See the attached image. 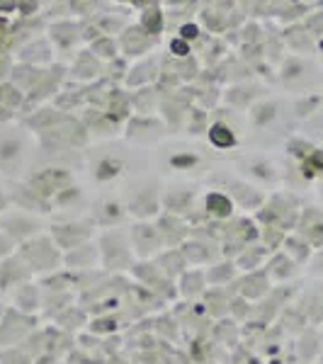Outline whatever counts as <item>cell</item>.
Returning a JSON list of instances; mask_svg holds the SVG:
<instances>
[{
    "instance_id": "7",
    "label": "cell",
    "mask_w": 323,
    "mask_h": 364,
    "mask_svg": "<svg viewBox=\"0 0 323 364\" xmlns=\"http://www.w3.org/2000/svg\"><path fill=\"white\" fill-rule=\"evenodd\" d=\"M173 49H175V51H180V54H185L187 46H185V44H173Z\"/></svg>"
},
{
    "instance_id": "2",
    "label": "cell",
    "mask_w": 323,
    "mask_h": 364,
    "mask_svg": "<svg viewBox=\"0 0 323 364\" xmlns=\"http://www.w3.org/2000/svg\"><path fill=\"white\" fill-rule=\"evenodd\" d=\"M211 141H214L216 146H231L233 144V136H231V132H228L226 127L216 124L214 129H211Z\"/></svg>"
},
{
    "instance_id": "6",
    "label": "cell",
    "mask_w": 323,
    "mask_h": 364,
    "mask_svg": "<svg viewBox=\"0 0 323 364\" xmlns=\"http://www.w3.org/2000/svg\"><path fill=\"white\" fill-rule=\"evenodd\" d=\"M316 265H319V272H323V250L319 252V257H316Z\"/></svg>"
},
{
    "instance_id": "5",
    "label": "cell",
    "mask_w": 323,
    "mask_h": 364,
    "mask_svg": "<svg viewBox=\"0 0 323 364\" xmlns=\"http://www.w3.org/2000/svg\"><path fill=\"white\" fill-rule=\"evenodd\" d=\"M183 34H185L187 39H190V37H195V34H197V29H195V27H185V29H183Z\"/></svg>"
},
{
    "instance_id": "1",
    "label": "cell",
    "mask_w": 323,
    "mask_h": 364,
    "mask_svg": "<svg viewBox=\"0 0 323 364\" xmlns=\"http://www.w3.org/2000/svg\"><path fill=\"white\" fill-rule=\"evenodd\" d=\"M287 248H290V252L299 262L309 260V255H311V245H309V240H304V238H287Z\"/></svg>"
},
{
    "instance_id": "4",
    "label": "cell",
    "mask_w": 323,
    "mask_h": 364,
    "mask_svg": "<svg viewBox=\"0 0 323 364\" xmlns=\"http://www.w3.org/2000/svg\"><path fill=\"white\" fill-rule=\"evenodd\" d=\"M214 207L216 214H228V209H231V204H228V199H224L221 195H214L209 197V209Z\"/></svg>"
},
{
    "instance_id": "3",
    "label": "cell",
    "mask_w": 323,
    "mask_h": 364,
    "mask_svg": "<svg viewBox=\"0 0 323 364\" xmlns=\"http://www.w3.org/2000/svg\"><path fill=\"white\" fill-rule=\"evenodd\" d=\"M120 173V163L117 161H102L100 163V168H97V178L100 180H107V178H112V175Z\"/></svg>"
}]
</instances>
